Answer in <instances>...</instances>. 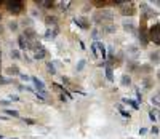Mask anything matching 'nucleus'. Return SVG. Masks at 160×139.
Listing matches in <instances>:
<instances>
[{
    "instance_id": "nucleus-3",
    "label": "nucleus",
    "mask_w": 160,
    "mask_h": 139,
    "mask_svg": "<svg viewBox=\"0 0 160 139\" xmlns=\"http://www.w3.org/2000/svg\"><path fill=\"white\" fill-rule=\"evenodd\" d=\"M24 8V3L21 2V0H13V2H7V10L10 13H13V15H19V13L22 11Z\"/></svg>"
},
{
    "instance_id": "nucleus-1",
    "label": "nucleus",
    "mask_w": 160,
    "mask_h": 139,
    "mask_svg": "<svg viewBox=\"0 0 160 139\" xmlns=\"http://www.w3.org/2000/svg\"><path fill=\"white\" fill-rule=\"evenodd\" d=\"M112 19H114V13L111 10H108V8L99 10L96 15L93 16V21H95L96 24H99V22H111Z\"/></svg>"
},
{
    "instance_id": "nucleus-40",
    "label": "nucleus",
    "mask_w": 160,
    "mask_h": 139,
    "mask_svg": "<svg viewBox=\"0 0 160 139\" xmlns=\"http://www.w3.org/2000/svg\"><path fill=\"white\" fill-rule=\"evenodd\" d=\"M2 32H3V27H2V26H0V34H2Z\"/></svg>"
},
{
    "instance_id": "nucleus-8",
    "label": "nucleus",
    "mask_w": 160,
    "mask_h": 139,
    "mask_svg": "<svg viewBox=\"0 0 160 139\" xmlns=\"http://www.w3.org/2000/svg\"><path fill=\"white\" fill-rule=\"evenodd\" d=\"M22 35H24V38L29 42V43H34L35 42V31L32 29V27H28L24 32H22Z\"/></svg>"
},
{
    "instance_id": "nucleus-16",
    "label": "nucleus",
    "mask_w": 160,
    "mask_h": 139,
    "mask_svg": "<svg viewBox=\"0 0 160 139\" xmlns=\"http://www.w3.org/2000/svg\"><path fill=\"white\" fill-rule=\"evenodd\" d=\"M47 56V50L45 48H42V50H38V51H35V54H34V58L37 59V61H40V59H43Z\"/></svg>"
},
{
    "instance_id": "nucleus-23",
    "label": "nucleus",
    "mask_w": 160,
    "mask_h": 139,
    "mask_svg": "<svg viewBox=\"0 0 160 139\" xmlns=\"http://www.w3.org/2000/svg\"><path fill=\"white\" fill-rule=\"evenodd\" d=\"M151 102H152V104H155V106H160V90L157 91V94H155V96H152Z\"/></svg>"
},
{
    "instance_id": "nucleus-14",
    "label": "nucleus",
    "mask_w": 160,
    "mask_h": 139,
    "mask_svg": "<svg viewBox=\"0 0 160 139\" xmlns=\"http://www.w3.org/2000/svg\"><path fill=\"white\" fill-rule=\"evenodd\" d=\"M120 83H122V87H130L131 85V77L128 74H123L122 78H120Z\"/></svg>"
},
{
    "instance_id": "nucleus-12",
    "label": "nucleus",
    "mask_w": 160,
    "mask_h": 139,
    "mask_svg": "<svg viewBox=\"0 0 160 139\" xmlns=\"http://www.w3.org/2000/svg\"><path fill=\"white\" fill-rule=\"evenodd\" d=\"M18 45H19V50H28V48H32L29 42L24 38V35H19V38H18Z\"/></svg>"
},
{
    "instance_id": "nucleus-39",
    "label": "nucleus",
    "mask_w": 160,
    "mask_h": 139,
    "mask_svg": "<svg viewBox=\"0 0 160 139\" xmlns=\"http://www.w3.org/2000/svg\"><path fill=\"white\" fill-rule=\"evenodd\" d=\"M157 78H158V82H160V71H157Z\"/></svg>"
},
{
    "instance_id": "nucleus-32",
    "label": "nucleus",
    "mask_w": 160,
    "mask_h": 139,
    "mask_svg": "<svg viewBox=\"0 0 160 139\" xmlns=\"http://www.w3.org/2000/svg\"><path fill=\"white\" fill-rule=\"evenodd\" d=\"M83 67H85V61L82 59V61H80V62L77 64V71H82V69H83Z\"/></svg>"
},
{
    "instance_id": "nucleus-11",
    "label": "nucleus",
    "mask_w": 160,
    "mask_h": 139,
    "mask_svg": "<svg viewBox=\"0 0 160 139\" xmlns=\"http://www.w3.org/2000/svg\"><path fill=\"white\" fill-rule=\"evenodd\" d=\"M74 22H75L78 27H82V29H88V27H90V22H88L87 18H75Z\"/></svg>"
},
{
    "instance_id": "nucleus-18",
    "label": "nucleus",
    "mask_w": 160,
    "mask_h": 139,
    "mask_svg": "<svg viewBox=\"0 0 160 139\" xmlns=\"http://www.w3.org/2000/svg\"><path fill=\"white\" fill-rule=\"evenodd\" d=\"M123 29L125 31H128V32H135V24H133V21H125L123 22Z\"/></svg>"
},
{
    "instance_id": "nucleus-19",
    "label": "nucleus",
    "mask_w": 160,
    "mask_h": 139,
    "mask_svg": "<svg viewBox=\"0 0 160 139\" xmlns=\"http://www.w3.org/2000/svg\"><path fill=\"white\" fill-rule=\"evenodd\" d=\"M56 32H58V27H56V29H48L47 34H45V38L47 40H53V38L56 37Z\"/></svg>"
},
{
    "instance_id": "nucleus-38",
    "label": "nucleus",
    "mask_w": 160,
    "mask_h": 139,
    "mask_svg": "<svg viewBox=\"0 0 160 139\" xmlns=\"http://www.w3.org/2000/svg\"><path fill=\"white\" fill-rule=\"evenodd\" d=\"M152 133H154V134H157V133H158V128H155V127H154V128H152Z\"/></svg>"
},
{
    "instance_id": "nucleus-5",
    "label": "nucleus",
    "mask_w": 160,
    "mask_h": 139,
    "mask_svg": "<svg viewBox=\"0 0 160 139\" xmlns=\"http://www.w3.org/2000/svg\"><path fill=\"white\" fill-rule=\"evenodd\" d=\"M120 13H122L123 16H133L136 13V8H135V3L133 2H125V5H122V8H120Z\"/></svg>"
},
{
    "instance_id": "nucleus-15",
    "label": "nucleus",
    "mask_w": 160,
    "mask_h": 139,
    "mask_svg": "<svg viewBox=\"0 0 160 139\" xmlns=\"http://www.w3.org/2000/svg\"><path fill=\"white\" fill-rule=\"evenodd\" d=\"M7 74H8V75H21L18 66H10V67L7 69Z\"/></svg>"
},
{
    "instance_id": "nucleus-2",
    "label": "nucleus",
    "mask_w": 160,
    "mask_h": 139,
    "mask_svg": "<svg viewBox=\"0 0 160 139\" xmlns=\"http://www.w3.org/2000/svg\"><path fill=\"white\" fill-rule=\"evenodd\" d=\"M90 48H91V51H93L95 56H98L101 59H106V47H104L102 42H93Z\"/></svg>"
},
{
    "instance_id": "nucleus-9",
    "label": "nucleus",
    "mask_w": 160,
    "mask_h": 139,
    "mask_svg": "<svg viewBox=\"0 0 160 139\" xmlns=\"http://www.w3.org/2000/svg\"><path fill=\"white\" fill-rule=\"evenodd\" d=\"M149 61H151V64H154V66L160 64V50H155V51H151V53H149Z\"/></svg>"
},
{
    "instance_id": "nucleus-30",
    "label": "nucleus",
    "mask_w": 160,
    "mask_h": 139,
    "mask_svg": "<svg viewBox=\"0 0 160 139\" xmlns=\"http://www.w3.org/2000/svg\"><path fill=\"white\" fill-rule=\"evenodd\" d=\"M8 27H10L11 31H16V29H18V22H16V21H11V22L8 24Z\"/></svg>"
},
{
    "instance_id": "nucleus-13",
    "label": "nucleus",
    "mask_w": 160,
    "mask_h": 139,
    "mask_svg": "<svg viewBox=\"0 0 160 139\" xmlns=\"http://www.w3.org/2000/svg\"><path fill=\"white\" fill-rule=\"evenodd\" d=\"M152 85H154L152 77H144V78H142V87H144V90H151Z\"/></svg>"
},
{
    "instance_id": "nucleus-37",
    "label": "nucleus",
    "mask_w": 160,
    "mask_h": 139,
    "mask_svg": "<svg viewBox=\"0 0 160 139\" xmlns=\"http://www.w3.org/2000/svg\"><path fill=\"white\" fill-rule=\"evenodd\" d=\"M149 117H151V120L155 122V115H154V112H149Z\"/></svg>"
},
{
    "instance_id": "nucleus-7",
    "label": "nucleus",
    "mask_w": 160,
    "mask_h": 139,
    "mask_svg": "<svg viewBox=\"0 0 160 139\" xmlns=\"http://www.w3.org/2000/svg\"><path fill=\"white\" fill-rule=\"evenodd\" d=\"M139 42L142 47H146L149 43V31L146 27H141V31H139Z\"/></svg>"
},
{
    "instance_id": "nucleus-17",
    "label": "nucleus",
    "mask_w": 160,
    "mask_h": 139,
    "mask_svg": "<svg viewBox=\"0 0 160 139\" xmlns=\"http://www.w3.org/2000/svg\"><path fill=\"white\" fill-rule=\"evenodd\" d=\"M45 21H47L48 26H53V27L56 29V24H58V18H56V16H47Z\"/></svg>"
},
{
    "instance_id": "nucleus-42",
    "label": "nucleus",
    "mask_w": 160,
    "mask_h": 139,
    "mask_svg": "<svg viewBox=\"0 0 160 139\" xmlns=\"http://www.w3.org/2000/svg\"><path fill=\"white\" fill-rule=\"evenodd\" d=\"M0 19H2V15H0Z\"/></svg>"
},
{
    "instance_id": "nucleus-6",
    "label": "nucleus",
    "mask_w": 160,
    "mask_h": 139,
    "mask_svg": "<svg viewBox=\"0 0 160 139\" xmlns=\"http://www.w3.org/2000/svg\"><path fill=\"white\" fill-rule=\"evenodd\" d=\"M32 82H34V85H35V88H37V93H40L42 96H45V94H47V91H45V83L40 80V78H37V77H32Z\"/></svg>"
},
{
    "instance_id": "nucleus-20",
    "label": "nucleus",
    "mask_w": 160,
    "mask_h": 139,
    "mask_svg": "<svg viewBox=\"0 0 160 139\" xmlns=\"http://www.w3.org/2000/svg\"><path fill=\"white\" fill-rule=\"evenodd\" d=\"M122 102L123 104H128V106H131L133 109H135V110H138L139 109V106H138V102H135V101H133V99H128V98H123L122 99Z\"/></svg>"
},
{
    "instance_id": "nucleus-34",
    "label": "nucleus",
    "mask_w": 160,
    "mask_h": 139,
    "mask_svg": "<svg viewBox=\"0 0 160 139\" xmlns=\"http://www.w3.org/2000/svg\"><path fill=\"white\" fill-rule=\"evenodd\" d=\"M19 78H21V80H24V82H28V80H32V78H31L29 75H24V74H21V75H19Z\"/></svg>"
},
{
    "instance_id": "nucleus-4",
    "label": "nucleus",
    "mask_w": 160,
    "mask_h": 139,
    "mask_svg": "<svg viewBox=\"0 0 160 139\" xmlns=\"http://www.w3.org/2000/svg\"><path fill=\"white\" fill-rule=\"evenodd\" d=\"M149 40L154 42L155 45H160V24H154L149 29Z\"/></svg>"
},
{
    "instance_id": "nucleus-33",
    "label": "nucleus",
    "mask_w": 160,
    "mask_h": 139,
    "mask_svg": "<svg viewBox=\"0 0 160 139\" xmlns=\"http://www.w3.org/2000/svg\"><path fill=\"white\" fill-rule=\"evenodd\" d=\"M91 37L95 38V42H98V37H99V32L98 31H93V34H91Z\"/></svg>"
},
{
    "instance_id": "nucleus-29",
    "label": "nucleus",
    "mask_w": 160,
    "mask_h": 139,
    "mask_svg": "<svg viewBox=\"0 0 160 139\" xmlns=\"http://www.w3.org/2000/svg\"><path fill=\"white\" fill-rule=\"evenodd\" d=\"M58 5L61 7V10H62V11H66V10H68V7L71 5V2H59Z\"/></svg>"
},
{
    "instance_id": "nucleus-10",
    "label": "nucleus",
    "mask_w": 160,
    "mask_h": 139,
    "mask_svg": "<svg viewBox=\"0 0 160 139\" xmlns=\"http://www.w3.org/2000/svg\"><path fill=\"white\" fill-rule=\"evenodd\" d=\"M141 11L144 13V18H148V16H157V13L152 11V10L148 7V3H141Z\"/></svg>"
},
{
    "instance_id": "nucleus-36",
    "label": "nucleus",
    "mask_w": 160,
    "mask_h": 139,
    "mask_svg": "<svg viewBox=\"0 0 160 139\" xmlns=\"http://www.w3.org/2000/svg\"><path fill=\"white\" fill-rule=\"evenodd\" d=\"M146 133H148V130H146V128H141L139 130V134H146Z\"/></svg>"
},
{
    "instance_id": "nucleus-25",
    "label": "nucleus",
    "mask_w": 160,
    "mask_h": 139,
    "mask_svg": "<svg viewBox=\"0 0 160 139\" xmlns=\"http://www.w3.org/2000/svg\"><path fill=\"white\" fill-rule=\"evenodd\" d=\"M47 67H48V71H50L51 75H55V74H56V69H55V64H53V62H48Z\"/></svg>"
},
{
    "instance_id": "nucleus-41",
    "label": "nucleus",
    "mask_w": 160,
    "mask_h": 139,
    "mask_svg": "<svg viewBox=\"0 0 160 139\" xmlns=\"http://www.w3.org/2000/svg\"><path fill=\"white\" fill-rule=\"evenodd\" d=\"M0 139H3V136H2V134H0Z\"/></svg>"
},
{
    "instance_id": "nucleus-24",
    "label": "nucleus",
    "mask_w": 160,
    "mask_h": 139,
    "mask_svg": "<svg viewBox=\"0 0 160 139\" xmlns=\"http://www.w3.org/2000/svg\"><path fill=\"white\" fill-rule=\"evenodd\" d=\"M139 69H141L142 72H146V74H149V72H152V64H142V66H141Z\"/></svg>"
},
{
    "instance_id": "nucleus-27",
    "label": "nucleus",
    "mask_w": 160,
    "mask_h": 139,
    "mask_svg": "<svg viewBox=\"0 0 160 139\" xmlns=\"http://www.w3.org/2000/svg\"><path fill=\"white\" fill-rule=\"evenodd\" d=\"M118 112H120V114H122V115H123L125 118H130V114L127 112V110H125V109H123L122 106H118Z\"/></svg>"
},
{
    "instance_id": "nucleus-26",
    "label": "nucleus",
    "mask_w": 160,
    "mask_h": 139,
    "mask_svg": "<svg viewBox=\"0 0 160 139\" xmlns=\"http://www.w3.org/2000/svg\"><path fill=\"white\" fill-rule=\"evenodd\" d=\"M102 31H106V32H114V31H115V26H114V24H111V26H102Z\"/></svg>"
},
{
    "instance_id": "nucleus-21",
    "label": "nucleus",
    "mask_w": 160,
    "mask_h": 139,
    "mask_svg": "<svg viewBox=\"0 0 160 139\" xmlns=\"http://www.w3.org/2000/svg\"><path fill=\"white\" fill-rule=\"evenodd\" d=\"M106 78L109 82H114V74H112V67L111 66H106Z\"/></svg>"
},
{
    "instance_id": "nucleus-35",
    "label": "nucleus",
    "mask_w": 160,
    "mask_h": 139,
    "mask_svg": "<svg viewBox=\"0 0 160 139\" xmlns=\"http://www.w3.org/2000/svg\"><path fill=\"white\" fill-rule=\"evenodd\" d=\"M8 101H19V98H18V96H10Z\"/></svg>"
},
{
    "instance_id": "nucleus-22",
    "label": "nucleus",
    "mask_w": 160,
    "mask_h": 139,
    "mask_svg": "<svg viewBox=\"0 0 160 139\" xmlns=\"http://www.w3.org/2000/svg\"><path fill=\"white\" fill-rule=\"evenodd\" d=\"M3 112L7 114V115H11V117H19V112H18V110H15V109H5L3 110Z\"/></svg>"
},
{
    "instance_id": "nucleus-31",
    "label": "nucleus",
    "mask_w": 160,
    "mask_h": 139,
    "mask_svg": "<svg viewBox=\"0 0 160 139\" xmlns=\"http://www.w3.org/2000/svg\"><path fill=\"white\" fill-rule=\"evenodd\" d=\"M22 122H24V123H28V125H35V123H37L34 118H26V117L22 118Z\"/></svg>"
},
{
    "instance_id": "nucleus-28",
    "label": "nucleus",
    "mask_w": 160,
    "mask_h": 139,
    "mask_svg": "<svg viewBox=\"0 0 160 139\" xmlns=\"http://www.w3.org/2000/svg\"><path fill=\"white\" fill-rule=\"evenodd\" d=\"M10 54H11V58H15V59H19V58H21V54H19V51H18V50H11V53H10Z\"/></svg>"
},
{
    "instance_id": "nucleus-43",
    "label": "nucleus",
    "mask_w": 160,
    "mask_h": 139,
    "mask_svg": "<svg viewBox=\"0 0 160 139\" xmlns=\"http://www.w3.org/2000/svg\"><path fill=\"white\" fill-rule=\"evenodd\" d=\"M13 139H18V137H13Z\"/></svg>"
}]
</instances>
